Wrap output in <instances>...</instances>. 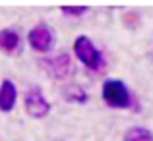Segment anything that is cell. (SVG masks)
<instances>
[{"label":"cell","instance_id":"8992f818","mask_svg":"<svg viewBox=\"0 0 153 141\" xmlns=\"http://www.w3.org/2000/svg\"><path fill=\"white\" fill-rule=\"evenodd\" d=\"M0 50L4 54H22L23 50V37L18 27H2L0 29Z\"/></svg>","mask_w":153,"mask_h":141},{"label":"cell","instance_id":"6da1fadb","mask_svg":"<svg viewBox=\"0 0 153 141\" xmlns=\"http://www.w3.org/2000/svg\"><path fill=\"white\" fill-rule=\"evenodd\" d=\"M74 56L91 72H103V68L107 66V60H105L103 50L91 41V37L87 35H78L74 39V45H72Z\"/></svg>","mask_w":153,"mask_h":141},{"label":"cell","instance_id":"30bf717a","mask_svg":"<svg viewBox=\"0 0 153 141\" xmlns=\"http://www.w3.org/2000/svg\"><path fill=\"white\" fill-rule=\"evenodd\" d=\"M60 12L68 18H82L87 14V6H62Z\"/></svg>","mask_w":153,"mask_h":141},{"label":"cell","instance_id":"7a4b0ae2","mask_svg":"<svg viewBox=\"0 0 153 141\" xmlns=\"http://www.w3.org/2000/svg\"><path fill=\"white\" fill-rule=\"evenodd\" d=\"M101 97L105 104L111 108H136V97L132 95L130 87L116 78H108L103 81Z\"/></svg>","mask_w":153,"mask_h":141},{"label":"cell","instance_id":"277c9868","mask_svg":"<svg viewBox=\"0 0 153 141\" xmlns=\"http://www.w3.org/2000/svg\"><path fill=\"white\" fill-rule=\"evenodd\" d=\"M41 66L52 79H58V81H64L74 74V62H72V56L66 50H60L52 56L43 58Z\"/></svg>","mask_w":153,"mask_h":141},{"label":"cell","instance_id":"9c48e42d","mask_svg":"<svg viewBox=\"0 0 153 141\" xmlns=\"http://www.w3.org/2000/svg\"><path fill=\"white\" fill-rule=\"evenodd\" d=\"M124 141H153V134L143 126H134L126 131Z\"/></svg>","mask_w":153,"mask_h":141},{"label":"cell","instance_id":"3957f363","mask_svg":"<svg viewBox=\"0 0 153 141\" xmlns=\"http://www.w3.org/2000/svg\"><path fill=\"white\" fill-rule=\"evenodd\" d=\"M27 45L39 54H47L51 52L56 45V33L54 29L45 21H39L27 31Z\"/></svg>","mask_w":153,"mask_h":141},{"label":"cell","instance_id":"52a82bcc","mask_svg":"<svg viewBox=\"0 0 153 141\" xmlns=\"http://www.w3.org/2000/svg\"><path fill=\"white\" fill-rule=\"evenodd\" d=\"M18 103V87L12 79H2L0 83V110L12 112Z\"/></svg>","mask_w":153,"mask_h":141},{"label":"cell","instance_id":"5b68a950","mask_svg":"<svg viewBox=\"0 0 153 141\" xmlns=\"http://www.w3.org/2000/svg\"><path fill=\"white\" fill-rule=\"evenodd\" d=\"M23 106H25V112L31 118H37V120L49 116V112H51V103L47 100L45 93H43V89L39 85H33L25 91V95H23Z\"/></svg>","mask_w":153,"mask_h":141},{"label":"cell","instance_id":"ba28073f","mask_svg":"<svg viewBox=\"0 0 153 141\" xmlns=\"http://www.w3.org/2000/svg\"><path fill=\"white\" fill-rule=\"evenodd\" d=\"M64 93V99L70 100V103H87V99H89V95H87V91L83 89L82 85H76V83H72V85H66V89L62 91Z\"/></svg>","mask_w":153,"mask_h":141},{"label":"cell","instance_id":"8fae6325","mask_svg":"<svg viewBox=\"0 0 153 141\" xmlns=\"http://www.w3.org/2000/svg\"><path fill=\"white\" fill-rule=\"evenodd\" d=\"M122 21H124L126 27H136L140 23V14L134 12V10H130V12H126V14L122 16Z\"/></svg>","mask_w":153,"mask_h":141}]
</instances>
